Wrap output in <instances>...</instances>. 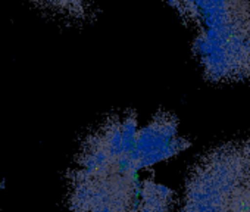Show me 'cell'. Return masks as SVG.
<instances>
[{"mask_svg":"<svg viewBox=\"0 0 250 212\" xmlns=\"http://www.w3.org/2000/svg\"><path fill=\"white\" fill-rule=\"evenodd\" d=\"M31 2L52 15L66 20H84L88 14V0H31Z\"/></svg>","mask_w":250,"mask_h":212,"instance_id":"cell-2","label":"cell"},{"mask_svg":"<svg viewBox=\"0 0 250 212\" xmlns=\"http://www.w3.org/2000/svg\"><path fill=\"white\" fill-rule=\"evenodd\" d=\"M137 136L131 115L109 118L88 136L69 175L72 212H171L174 193L140 180Z\"/></svg>","mask_w":250,"mask_h":212,"instance_id":"cell-1","label":"cell"}]
</instances>
